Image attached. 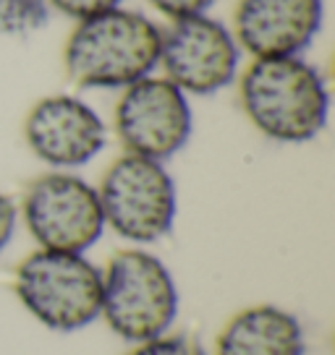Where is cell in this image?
Masks as SVG:
<instances>
[{"label": "cell", "instance_id": "13", "mask_svg": "<svg viewBox=\"0 0 335 355\" xmlns=\"http://www.w3.org/2000/svg\"><path fill=\"white\" fill-rule=\"evenodd\" d=\"M126 355H210V353H207V347L197 337L179 334L170 329V332L160 334V337L131 345V350Z\"/></svg>", "mask_w": 335, "mask_h": 355}, {"label": "cell", "instance_id": "5", "mask_svg": "<svg viewBox=\"0 0 335 355\" xmlns=\"http://www.w3.org/2000/svg\"><path fill=\"white\" fill-rule=\"evenodd\" d=\"M105 227L134 245L163 241L176 222L179 193L168 167L157 159L123 155L97 186Z\"/></svg>", "mask_w": 335, "mask_h": 355}, {"label": "cell", "instance_id": "6", "mask_svg": "<svg viewBox=\"0 0 335 355\" xmlns=\"http://www.w3.org/2000/svg\"><path fill=\"white\" fill-rule=\"evenodd\" d=\"M24 225L45 251L87 254L105 233L97 186L71 170L34 178L22 199Z\"/></svg>", "mask_w": 335, "mask_h": 355}, {"label": "cell", "instance_id": "16", "mask_svg": "<svg viewBox=\"0 0 335 355\" xmlns=\"http://www.w3.org/2000/svg\"><path fill=\"white\" fill-rule=\"evenodd\" d=\"M16 225H19V207H16V201L11 196H6V193H0V254L13 241Z\"/></svg>", "mask_w": 335, "mask_h": 355}, {"label": "cell", "instance_id": "10", "mask_svg": "<svg viewBox=\"0 0 335 355\" xmlns=\"http://www.w3.org/2000/svg\"><path fill=\"white\" fill-rule=\"evenodd\" d=\"M322 19V0H238L234 37L254 60L293 58L314 42Z\"/></svg>", "mask_w": 335, "mask_h": 355}, {"label": "cell", "instance_id": "15", "mask_svg": "<svg viewBox=\"0 0 335 355\" xmlns=\"http://www.w3.org/2000/svg\"><path fill=\"white\" fill-rule=\"evenodd\" d=\"M155 11H160L170 21L191 19V16H204L215 6V0H147Z\"/></svg>", "mask_w": 335, "mask_h": 355}, {"label": "cell", "instance_id": "2", "mask_svg": "<svg viewBox=\"0 0 335 355\" xmlns=\"http://www.w3.org/2000/svg\"><path fill=\"white\" fill-rule=\"evenodd\" d=\"M163 29L136 11L113 8L76 24L63 50L68 78L81 89H126L152 76Z\"/></svg>", "mask_w": 335, "mask_h": 355}, {"label": "cell", "instance_id": "12", "mask_svg": "<svg viewBox=\"0 0 335 355\" xmlns=\"http://www.w3.org/2000/svg\"><path fill=\"white\" fill-rule=\"evenodd\" d=\"M47 21L45 0H0V34H29Z\"/></svg>", "mask_w": 335, "mask_h": 355}, {"label": "cell", "instance_id": "4", "mask_svg": "<svg viewBox=\"0 0 335 355\" xmlns=\"http://www.w3.org/2000/svg\"><path fill=\"white\" fill-rule=\"evenodd\" d=\"M13 290L34 322L53 332H81L100 319L102 269L87 254L37 248L16 269Z\"/></svg>", "mask_w": 335, "mask_h": 355}, {"label": "cell", "instance_id": "3", "mask_svg": "<svg viewBox=\"0 0 335 355\" xmlns=\"http://www.w3.org/2000/svg\"><path fill=\"white\" fill-rule=\"evenodd\" d=\"M100 319L129 345L170 332L179 319V285L165 261L139 245L113 254L102 269Z\"/></svg>", "mask_w": 335, "mask_h": 355}, {"label": "cell", "instance_id": "9", "mask_svg": "<svg viewBox=\"0 0 335 355\" xmlns=\"http://www.w3.org/2000/svg\"><path fill=\"white\" fill-rule=\"evenodd\" d=\"M24 139L32 155L53 170L90 165L108 144L100 112L74 94H50L34 102L24 121Z\"/></svg>", "mask_w": 335, "mask_h": 355}, {"label": "cell", "instance_id": "7", "mask_svg": "<svg viewBox=\"0 0 335 355\" xmlns=\"http://www.w3.org/2000/svg\"><path fill=\"white\" fill-rule=\"evenodd\" d=\"M194 112L183 94L165 76H147L121 89L115 105V133L126 155L165 162L189 144Z\"/></svg>", "mask_w": 335, "mask_h": 355}, {"label": "cell", "instance_id": "8", "mask_svg": "<svg viewBox=\"0 0 335 355\" xmlns=\"http://www.w3.org/2000/svg\"><path fill=\"white\" fill-rule=\"evenodd\" d=\"M241 47L234 32L218 19L191 16L163 32L157 66L183 94L207 97L234 84Z\"/></svg>", "mask_w": 335, "mask_h": 355}, {"label": "cell", "instance_id": "11", "mask_svg": "<svg viewBox=\"0 0 335 355\" xmlns=\"http://www.w3.org/2000/svg\"><path fill=\"white\" fill-rule=\"evenodd\" d=\"M307 334L296 313L257 303L236 311L218 332L213 355H304Z\"/></svg>", "mask_w": 335, "mask_h": 355}, {"label": "cell", "instance_id": "1", "mask_svg": "<svg viewBox=\"0 0 335 355\" xmlns=\"http://www.w3.org/2000/svg\"><path fill=\"white\" fill-rule=\"evenodd\" d=\"M238 97L249 123L280 144H304L327 125L330 92L302 55L259 58L244 71Z\"/></svg>", "mask_w": 335, "mask_h": 355}, {"label": "cell", "instance_id": "14", "mask_svg": "<svg viewBox=\"0 0 335 355\" xmlns=\"http://www.w3.org/2000/svg\"><path fill=\"white\" fill-rule=\"evenodd\" d=\"M47 8H56L68 19H76V21H84V19H92L97 13L113 11V8H121L123 0H45Z\"/></svg>", "mask_w": 335, "mask_h": 355}]
</instances>
